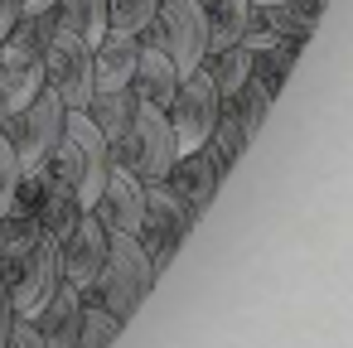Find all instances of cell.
<instances>
[{"mask_svg": "<svg viewBox=\"0 0 353 348\" xmlns=\"http://www.w3.org/2000/svg\"><path fill=\"white\" fill-rule=\"evenodd\" d=\"M54 15L39 10V15H20L6 39H0V97H6V112L25 107L39 88H44V49H49V34H54Z\"/></svg>", "mask_w": 353, "mask_h": 348, "instance_id": "2", "label": "cell"}, {"mask_svg": "<svg viewBox=\"0 0 353 348\" xmlns=\"http://www.w3.org/2000/svg\"><path fill=\"white\" fill-rule=\"evenodd\" d=\"M83 213H88V208H83V198H78L59 174H49V165H44V189H39V203H34V223H39V232L59 242V237H63Z\"/></svg>", "mask_w": 353, "mask_h": 348, "instance_id": "16", "label": "cell"}, {"mask_svg": "<svg viewBox=\"0 0 353 348\" xmlns=\"http://www.w3.org/2000/svg\"><path fill=\"white\" fill-rule=\"evenodd\" d=\"M0 39H6V30H0Z\"/></svg>", "mask_w": 353, "mask_h": 348, "instance_id": "31", "label": "cell"}, {"mask_svg": "<svg viewBox=\"0 0 353 348\" xmlns=\"http://www.w3.org/2000/svg\"><path fill=\"white\" fill-rule=\"evenodd\" d=\"M218 112H223V92L213 88V78H208L203 68L184 73V78H179V88H174V97H170V107H165L179 155H184V150L208 145V131H213Z\"/></svg>", "mask_w": 353, "mask_h": 348, "instance_id": "8", "label": "cell"}, {"mask_svg": "<svg viewBox=\"0 0 353 348\" xmlns=\"http://www.w3.org/2000/svg\"><path fill=\"white\" fill-rule=\"evenodd\" d=\"M179 78H184V73L174 68V59H170L160 44L141 39L136 73H131V92H136V102H145V107H170V97H174Z\"/></svg>", "mask_w": 353, "mask_h": 348, "instance_id": "13", "label": "cell"}, {"mask_svg": "<svg viewBox=\"0 0 353 348\" xmlns=\"http://www.w3.org/2000/svg\"><path fill=\"white\" fill-rule=\"evenodd\" d=\"M78 309H83V290L63 280V285L30 314L34 329H39V343H44V348H73V343H78Z\"/></svg>", "mask_w": 353, "mask_h": 348, "instance_id": "14", "label": "cell"}, {"mask_svg": "<svg viewBox=\"0 0 353 348\" xmlns=\"http://www.w3.org/2000/svg\"><path fill=\"white\" fill-rule=\"evenodd\" d=\"M44 88H54L63 107H83L92 97V44L68 30H54L44 49Z\"/></svg>", "mask_w": 353, "mask_h": 348, "instance_id": "9", "label": "cell"}, {"mask_svg": "<svg viewBox=\"0 0 353 348\" xmlns=\"http://www.w3.org/2000/svg\"><path fill=\"white\" fill-rule=\"evenodd\" d=\"M247 10H252V0H208V6H203L208 49H203V54H218V49H228V44H242Z\"/></svg>", "mask_w": 353, "mask_h": 348, "instance_id": "18", "label": "cell"}, {"mask_svg": "<svg viewBox=\"0 0 353 348\" xmlns=\"http://www.w3.org/2000/svg\"><path fill=\"white\" fill-rule=\"evenodd\" d=\"M0 280H6L10 309L15 314H34L59 285H63V266H59V242L54 237H30L20 247H0Z\"/></svg>", "mask_w": 353, "mask_h": 348, "instance_id": "4", "label": "cell"}, {"mask_svg": "<svg viewBox=\"0 0 353 348\" xmlns=\"http://www.w3.org/2000/svg\"><path fill=\"white\" fill-rule=\"evenodd\" d=\"M136 54H141V39H136V34H112V30H107V34L92 44V92L131 88Z\"/></svg>", "mask_w": 353, "mask_h": 348, "instance_id": "15", "label": "cell"}, {"mask_svg": "<svg viewBox=\"0 0 353 348\" xmlns=\"http://www.w3.org/2000/svg\"><path fill=\"white\" fill-rule=\"evenodd\" d=\"M107 242H112V232L92 218V208L59 237V266H63V280L68 285H78V290H88L92 280H97V271H102V261H107Z\"/></svg>", "mask_w": 353, "mask_h": 348, "instance_id": "11", "label": "cell"}, {"mask_svg": "<svg viewBox=\"0 0 353 348\" xmlns=\"http://www.w3.org/2000/svg\"><path fill=\"white\" fill-rule=\"evenodd\" d=\"M83 112L92 116V126L107 136V141H117L121 131H126V121H131V112H136V92L131 88H112V92H92L88 102H83Z\"/></svg>", "mask_w": 353, "mask_h": 348, "instance_id": "21", "label": "cell"}, {"mask_svg": "<svg viewBox=\"0 0 353 348\" xmlns=\"http://www.w3.org/2000/svg\"><path fill=\"white\" fill-rule=\"evenodd\" d=\"M20 6H25V15H39V10H49V6H54V0H20Z\"/></svg>", "mask_w": 353, "mask_h": 348, "instance_id": "29", "label": "cell"}, {"mask_svg": "<svg viewBox=\"0 0 353 348\" xmlns=\"http://www.w3.org/2000/svg\"><path fill=\"white\" fill-rule=\"evenodd\" d=\"M0 121H6V97H0Z\"/></svg>", "mask_w": 353, "mask_h": 348, "instance_id": "30", "label": "cell"}, {"mask_svg": "<svg viewBox=\"0 0 353 348\" xmlns=\"http://www.w3.org/2000/svg\"><path fill=\"white\" fill-rule=\"evenodd\" d=\"M92 218L117 237V232H141V218H145V184L131 174V170H121V165H112L107 170V179H102V189H97V198H92Z\"/></svg>", "mask_w": 353, "mask_h": 348, "instance_id": "10", "label": "cell"}, {"mask_svg": "<svg viewBox=\"0 0 353 348\" xmlns=\"http://www.w3.org/2000/svg\"><path fill=\"white\" fill-rule=\"evenodd\" d=\"M20 15H25V6H20V0H0V30H10Z\"/></svg>", "mask_w": 353, "mask_h": 348, "instance_id": "28", "label": "cell"}, {"mask_svg": "<svg viewBox=\"0 0 353 348\" xmlns=\"http://www.w3.org/2000/svg\"><path fill=\"white\" fill-rule=\"evenodd\" d=\"M107 170H112V141L92 126V116H88L83 107H68L63 136H59V145H54V155H49V174H59V179L83 198V208H92V198H97Z\"/></svg>", "mask_w": 353, "mask_h": 348, "instance_id": "1", "label": "cell"}, {"mask_svg": "<svg viewBox=\"0 0 353 348\" xmlns=\"http://www.w3.org/2000/svg\"><path fill=\"white\" fill-rule=\"evenodd\" d=\"M63 116H68V107H63V97L54 88H39L25 107L6 112L0 131H6L20 170H44L49 165V155H54V145L63 136Z\"/></svg>", "mask_w": 353, "mask_h": 348, "instance_id": "6", "label": "cell"}, {"mask_svg": "<svg viewBox=\"0 0 353 348\" xmlns=\"http://www.w3.org/2000/svg\"><path fill=\"white\" fill-rule=\"evenodd\" d=\"M150 290H155V271H150L145 247H141L131 232H117V237L107 242V261H102L97 280H92L83 295L102 300L121 324H131V314L145 305V295H150Z\"/></svg>", "mask_w": 353, "mask_h": 348, "instance_id": "3", "label": "cell"}, {"mask_svg": "<svg viewBox=\"0 0 353 348\" xmlns=\"http://www.w3.org/2000/svg\"><path fill=\"white\" fill-rule=\"evenodd\" d=\"M300 49H305V39H281V44H271V49H256L252 73H256L271 92H281L285 78H290V68H295V59H300Z\"/></svg>", "mask_w": 353, "mask_h": 348, "instance_id": "24", "label": "cell"}, {"mask_svg": "<svg viewBox=\"0 0 353 348\" xmlns=\"http://www.w3.org/2000/svg\"><path fill=\"white\" fill-rule=\"evenodd\" d=\"M121 319L102 305V300H92V295H83V309H78V343L83 348H102V343H117L121 338Z\"/></svg>", "mask_w": 353, "mask_h": 348, "instance_id": "23", "label": "cell"}, {"mask_svg": "<svg viewBox=\"0 0 353 348\" xmlns=\"http://www.w3.org/2000/svg\"><path fill=\"white\" fill-rule=\"evenodd\" d=\"M15 309H10V295H6V280H0V348H6V329H10Z\"/></svg>", "mask_w": 353, "mask_h": 348, "instance_id": "27", "label": "cell"}, {"mask_svg": "<svg viewBox=\"0 0 353 348\" xmlns=\"http://www.w3.org/2000/svg\"><path fill=\"white\" fill-rule=\"evenodd\" d=\"M174 155H179V145H174V131H170L165 107H145V102H136L126 131L112 141V165L131 170L141 184H150V179H165V174H170Z\"/></svg>", "mask_w": 353, "mask_h": 348, "instance_id": "5", "label": "cell"}, {"mask_svg": "<svg viewBox=\"0 0 353 348\" xmlns=\"http://www.w3.org/2000/svg\"><path fill=\"white\" fill-rule=\"evenodd\" d=\"M223 170H218V160H213V150L208 145H199V150H184V155H174V165H170V174H165V184L203 218L208 208H213V198H218V189H223Z\"/></svg>", "mask_w": 353, "mask_h": 348, "instance_id": "12", "label": "cell"}, {"mask_svg": "<svg viewBox=\"0 0 353 348\" xmlns=\"http://www.w3.org/2000/svg\"><path fill=\"white\" fill-rule=\"evenodd\" d=\"M223 107H228V112L242 121V131L256 141V131L266 126V116H271V107H276V92H271V88H266V83L252 73V78H247V83L232 92V97H223Z\"/></svg>", "mask_w": 353, "mask_h": 348, "instance_id": "20", "label": "cell"}, {"mask_svg": "<svg viewBox=\"0 0 353 348\" xmlns=\"http://www.w3.org/2000/svg\"><path fill=\"white\" fill-rule=\"evenodd\" d=\"M150 44H160L179 73H194L203 49H208V25H203V0H155V20L145 25Z\"/></svg>", "mask_w": 353, "mask_h": 348, "instance_id": "7", "label": "cell"}, {"mask_svg": "<svg viewBox=\"0 0 353 348\" xmlns=\"http://www.w3.org/2000/svg\"><path fill=\"white\" fill-rule=\"evenodd\" d=\"M252 59H256V54H252L247 44H228V49H218V54H203L199 68L213 78V88H218L223 97H232V92L252 78Z\"/></svg>", "mask_w": 353, "mask_h": 348, "instance_id": "19", "label": "cell"}, {"mask_svg": "<svg viewBox=\"0 0 353 348\" xmlns=\"http://www.w3.org/2000/svg\"><path fill=\"white\" fill-rule=\"evenodd\" d=\"M247 145H252V136L242 131V121L223 107L218 112V121H213V131H208V150H213V160H218V170L228 174V170H237V160L247 155Z\"/></svg>", "mask_w": 353, "mask_h": 348, "instance_id": "22", "label": "cell"}, {"mask_svg": "<svg viewBox=\"0 0 353 348\" xmlns=\"http://www.w3.org/2000/svg\"><path fill=\"white\" fill-rule=\"evenodd\" d=\"M49 15H54L59 30H68L88 44H97L107 34V0H54Z\"/></svg>", "mask_w": 353, "mask_h": 348, "instance_id": "17", "label": "cell"}, {"mask_svg": "<svg viewBox=\"0 0 353 348\" xmlns=\"http://www.w3.org/2000/svg\"><path fill=\"white\" fill-rule=\"evenodd\" d=\"M15 174H20V160H15V150H10V141H6V131H0V203H6V194H10V184H15Z\"/></svg>", "mask_w": 353, "mask_h": 348, "instance_id": "26", "label": "cell"}, {"mask_svg": "<svg viewBox=\"0 0 353 348\" xmlns=\"http://www.w3.org/2000/svg\"><path fill=\"white\" fill-rule=\"evenodd\" d=\"M155 20V0H107V30L112 34H145V25Z\"/></svg>", "mask_w": 353, "mask_h": 348, "instance_id": "25", "label": "cell"}]
</instances>
